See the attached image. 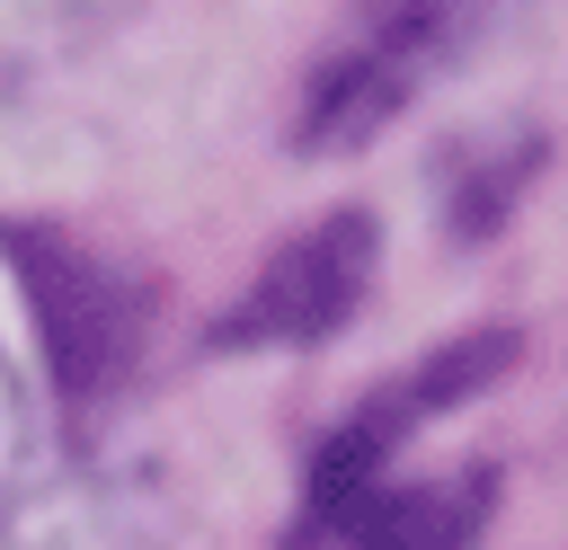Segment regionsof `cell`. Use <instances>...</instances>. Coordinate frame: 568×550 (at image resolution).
Masks as SVG:
<instances>
[{"label": "cell", "mask_w": 568, "mask_h": 550, "mask_svg": "<svg viewBox=\"0 0 568 550\" xmlns=\"http://www.w3.org/2000/svg\"><path fill=\"white\" fill-rule=\"evenodd\" d=\"M364 275H373V222H364V213H328L320 231H302V240L257 275V293L231 310L222 337H231V346L320 337V328H337V319L355 310Z\"/></svg>", "instance_id": "6da1fadb"}, {"label": "cell", "mask_w": 568, "mask_h": 550, "mask_svg": "<svg viewBox=\"0 0 568 550\" xmlns=\"http://www.w3.org/2000/svg\"><path fill=\"white\" fill-rule=\"evenodd\" d=\"M27 470H36V417H27V390H18V373H9V355H0V497H9Z\"/></svg>", "instance_id": "3957f363"}, {"label": "cell", "mask_w": 568, "mask_h": 550, "mask_svg": "<svg viewBox=\"0 0 568 550\" xmlns=\"http://www.w3.org/2000/svg\"><path fill=\"white\" fill-rule=\"evenodd\" d=\"M479 479L462 488H426V497H364L355 506V550H462L470 541V506Z\"/></svg>", "instance_id": "7a4b0ae2"}]
</instances>
